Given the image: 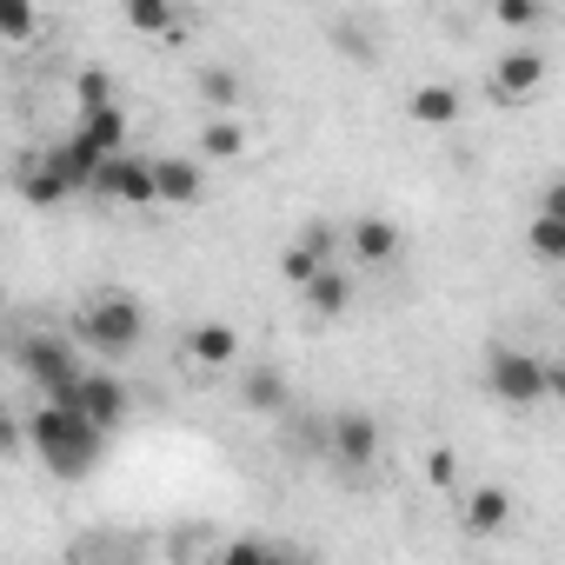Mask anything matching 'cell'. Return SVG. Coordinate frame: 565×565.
<instances>
[{
    "label": "cell",
    "instance_id": "6da1fadb",
    "mask_svg": "<svg viewBox=\"0 0 565 565\" xmlns=\"http://www.w3.org/2000/svg\"><path fill=\"white\" fill-rule=\"evenodd\" d=\"M28 446L54 479H87L100 466V452H107V426L87 419L74 399H41L28 413Z\"/></svg>",
    "mask_w": 565,
    "mask_h": 565
},
{
    "label": "cell",
    "instance_id": "7a4b0ae2",
    "mask_svg": "<svg viewBox=\"0 0 565 565\" xmlns=\"http://www.w3.org/2000/svg\"><path fill=\"white\" fill-rule=\"evenodd\" d=\"M81 347L87 353H100V360H127L134 347H140V333H147V313H140V300L134 294H100V300H87L81 307Z\"/></svg>",
    "mask_w": 565,
    "mask_h": 565
},
{
    "label": "cell",
    "instance_id": "3957f363",
    "mask_svg": "<svg viewBox=\"0 0 565 565\" xmlns=\"http://www.w3.org/2000/svg\"><path fill=\"white\" fill-rule=\"evenodd\" d=\"M486 393L512 413H532V406L552 399V360L519 353V347H492L486 353Z\"/></svg>",
    "mask_w": 565,
    "mask_h": 565
},
{
    "label": "cell",
    "instance_id": "277c9868",
    "mask_svg": "<svg viewBox=\"0 0 565 565\" xmlns=\"http://www.w3.org/2000/svg\"><path fill=\"white\" fill-rule=\"evenodd\" d=\"M14 360H21V373L34 380V393L41 399H74L81 393V360H74V347L61 340V333H28L21 347H14Z\"/></svg>",
    "mask_w": 565,
    "mask_h": 565
},
{
    "label": "cell",
    "instance_id": "5b68a950",
    "mask_svg": "<svg viewBox=\"0 0 565 565\" xmlns=\"http://www.w3.org/2000/svg\"><path fill=\"white\" fill-rule=\"evenodd\" d=\"M94 193L100 200H114V206H153L160 200V180H153V160H140V153H107V167H100V180H94Z\"/></svg>",
    "mask_w": 565,
    "mask_h": 565
},
{
    "label": "cell",
    "instance_id": "8992f818",
    "mask_svg": "<svg viewBox=\"0 0 565 565\" xmlns=\"http://www.w3.org/2000/svg\"><path fill=\"white\" fill-rule=\"evenodd\" d=\"M539 87H545V54L539 47L499 54V67H492V100L499 107H525V100H539Z\"/></svg>",
    "mask_w": 565,
    "mask_h": 565
},
{
    "label": "cell",
    "instance_id": "52a82bcc",
    "mask_svg": "<svg viewBox=\"0 0 565 565\" xmlns=\"http://www.w3.org/2000/svg\"><path fill=\"white\" fill-rule=\"evenodd\" d=\"M340 246H347V233L320 220V226H307V233H300L287 253H279V273H287L294 287H307V279H313L320 266H333V259H340Z\"/></svg>",
    "mask_w": 565,
    "mask_h": 565
},
{
    "label": "cell",
    "instance_id": "ba28073f",
    "mask_svg": "<svg viewBox=\"0 0 565 565\" xmlns=\"http://www.w3.org/2000/svg\"><path fill=\"white\" fill-rule=\"evenodd\" d=\"M380 446H386V433H380L373 413H333V459L347 472H366L380 459Z\"/></svg>",
    "mask_w": 565,
    "mask_h": 565
},
{
    "label": "cell",
    "instance_id": "9c48e42d",
    "mask_svg": "<svg viewBox=\"0 0 565 565\" xmlns=\"http://www.w3.org/2000/svg\"><path fill=\"white\" fill-rule=\"evenodd\" d=\"M153 180H160V206H200L206 200V173L186 153H160L153 160Z\"/></svg>",
    "mask_w": 565,
    "mask_h": 565
},
{
    "label": "cell",
    "instance_id": "30bf717a",
    "mask_svg": "<svg viewBox=\"0 0 565 565\" xmlns=\"http://www.w3.org/2000/svg\"><path fill=\"white\" fill-rule=\"evenodd\" d=\"M347 253H353L360 266H393V259H399V226L380 220V213H366V220L347 226Z\"/></svg>",
    "mask_w": 565,
    "mask_h": 565
},
{
    "label": "cell",
    "instance_id": "8fae6325",
    "mask_svg": "<svg viewBox=\"0 0 565 565\" xmlns=\"http://www.w3.org/2000/svg\"><path fill=\"white\" fill-rule=\"evenodd\" d=\"M74 406H81L87 419H100V426L114 433V426L127 419V406H134V393H127V386H120L114 373H87V380H81V393H74Z\"/></svg>",
    "mask_w": 565,
    "mask_h": 565
},
{
    "label": "cell",
    "instance_id": "7c38bea8",
    "mask_svg": "<svg viewBox=\"0 0 565 565\" xmlns=\"http://www.w3.org/2000/svg\"><path fill=\"white\" fill-rule=\"evenodd\" d=\"M14 186H21V200H28V206H61V200H74V180L61 173V160H54V153L28 160V167L14 173Z\"/></svg>",
    "mask_w": 565,
    "mask_h": 565
},
{
    "label": "cell",
    "instance_id": "4fadbf2b",
    "mask_svg": "<svg viewBox=\"0 0 565 565\" xmlns=\"http://www.w3.org/2000/svg\"><path fill=\"white\" fill-rule=\"evenodd\" d=\"M233 360H239V333H233V327L206 320V327L186 333V366H193V373H220V366H233Z\"/></svg>",
    "mask_w": 565,
    "mask_h": 565
},
{
    "label": "cell",
    "instance_id": "5bb4252c",
    "mask_svg": "<svg viewBox=\"0 0 565 565\" xmlns=\"http://www.w3.org/2000/svg\"><path fill=\"white\" fill-rule=\"evenodd\" d=\"M239 406L246 413H287L294 406V386H287V373H279V366H253L246 380H239Z\"/></svg>",
    "mask_w": 565,
    "mask_h": 565
},
{
    "label": "cell",
    "instance_id": "9a60e30c",
    "mask_svg": "<svg viewBox=\"0 0 565 565\" xmlns=\"http://www.w3.org/2000/svg\"><path fill=\"white\" fill-rule=\"evenodd\" d=\"M505 519H512V492H505V486H472V492H466V512H459L466 532L492 539V532H505Z\"/></svg>",
    "mask_w": 565,
    "mask_h": 565
},
{
    "label": "cell",
    "instance_id": "2e32d148",
    "mask_svg": "<svg viewBox=\"0 0 565 565\" xmlns=\"http://www.w3.org/2000/svg\"><path fill=\"white\" fill-rule=\"evenodd\" d=\"M127 8V28L140 41H180V8L173 0H120Z\"/></svg>",
    "mask_w": 565,
    "mask_h": 565
},
{
    "label": "cell",
    "instance_id": "e0dca14e",
    "mask_svg": "<svg viewBox=\"0 0 565 565\" xmlns=\"http://www.w3.org/2000/svg\"><path fill=\"white\" fill-rule=\"evenodd\" d=\"M300 294H307V307H313L320 320H333V313H347V307H353V273H340V266H320V273L307 279Z\"/></svg>",
    "mask_w": 565,
    "mask_h": 565
},
{
    "label": "cell",
    "instance_id": "ac0fdd59",
    "mask_svg": "<svg viewBox=\"0 0 565 565\" xmlns=\"http://www.w3.org/2000/svg\"><path fill=\"white\" fill-rule=\"evenodd\" d=\"M406 114H413L419 127H452V120H459V87H446V81H433V87H413Z\"/></svg>",
    "mask_w": 565,
    "mask_h": 565
},
{
    "label": "cell",
    "instance_id": "d6986e66",
    "mask_svg": "<svg viewBox=\"0 0 565 565\" xmlns=\"http://www.w3.org/2000/svg\"><path fill=\"white\" fill-rule=\"evenodd\" d=\"M74 134L107 160V153H120V147H127V114H120V107H94V114H81V127H74Z\"/></svg>",
    "mask_w": 565,
    "mask_h": 565
},
{
    "label": "cell",
    "instance_id": "ffe728a7",
    "mask_svg": "<svg viewBox=\"0 0 565 565\" xmlns=\"http://www.w3.org/2000/svg\"><path fill=\"white\" fill-rule=\"evenodd\" d=\"M200 153H206V160H239V153H246V127H239L233 114H213V120L200 127Z\"/></svg>",
    "mask_w": 565,
    "mask_h": 565
},
{
    "label": "cell",
    "instance_id": "44dd1931",
    "mask_svg": "<svg viewBox=\"0 0 565 565\" xmlns=\"http://www.w3.org/2000/svg\"><path fill=\"white\" fill-rule=\"evenodd\" d=\"M525 246H532V259L565 266V213H539V220H532V233H525Z\"/></svg>",
    "mask_w": 565,
    "mask_h": 565
},
{
    "label": "cell",
    "instance_id": "7402d4cb",
    "mask_svg": "<svg viewBox=\"0 0 565 565\" xmlns=\"http://www.w3.org/2000/svg\"><path fill=\"white\" fill-rule=\"evenodd\" d=\"M0 41H8V47L34 41V0H0Z\"/></svg>",
    "mask_w": 565,
    "mask_h": 565
},
{
    "label": "cell",
    "instance_id": "603a6c76",
    "mask_svg": "<svg viewBox=\"0 0 565 565\" xmlns=\"http://www.w3.org/2000/svg\"><path fill=\"white\" fill-rule=\"evenodd\" d=\"M200 100H206L213 114H226V107L239 100V74H233V67H206V74H200Z\"/></svg>",
    "mask_w": 565,
    "mask_h": 565
},
{
    "label": "cell",
    "instance_id": "cb8c5ba5",
    "mask_svg": "<svg viewBox=\"0 0 565 565\" xmlns=\"http://www.w3.org/2000/svg\"><path fill=\"white\" fill-rule=\"evenodd\" d=\"M492 14H499V28L525 34V28H539V21H545V0H492Z\"/></svg>",
    "mask_w": 565,
    "mask_h": 565
},
{
    "label": "cell",
    "instance_id": "d4e9b609",
    "mask_svg": "<svg viewBox=\"0 0 565 565\" xmlns=\"http://www.w3.org/2000/svg\"><path fill=\"white\" fill-rule=\"evenodd\" d=\"M74 100H81V114H94V107H114V81H107L100 67H87V74L74 81Z\"/></svg>",
    "mask_w": 565,
    "mask_h": 565
},
{
    "label": "cell",
    "instance_id": "484cf974",
    "mask_svg": "<svg viewBox=\"0 0 565 565\" xmlns=\"http://www.w3.org/2000/svg\"><path fill=\"white\" fill-rule=\"evenodd\" d=\"M426 479H433V486H452V479H459V452H452V446H433V452H426Z\"/></svg>",
    "mask_w": 565,
    "mask_h": 565
},
{
    "label": "cell",
    "instance_id": "4316f807",
    "mask_svg": "<svg viewBox=\"0 0 565 565\" xmlns=\"http://www.w3.org/2000/svg\"><path fill=\"white\" fill-rule=\"evenodd\" d=\"M539 213H565V180H552V186H545V200H539Z\"/></svg>",
    "mask_w": 565,
    "mask_h": 565
},
{
    "label": "cell",
    "instance_id": "83f0119b",
    "mask_svg": "<svg viewBox=\"0 0 565 565\" xmlns=\"http://www.w3.org/2000/svg\"><path fill=\"white\" fill-rule=\"evenodd\" d=\"M552 406H565V353L552 360Z\"/></svg>",
    "mask_w": 565,
    "mask_h": 565
}]
</instances>
